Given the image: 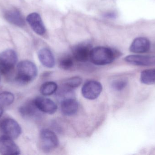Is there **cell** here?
Returning a JSON list of instances; mask_svg holds the SVG:
<instances>
[{
    "mask_svg": "<svg viewBox=\"0 0 155 155\" xmlns=\"http://www.w3.org/2000/svg\"><path fill=\"white\" fill-rule=\"evenodd\" d=\"M37 73V67L34 63L27 60L21 61L17 66L16 80L22 84H26L33 81Z\"/></svg>",
    "mask_w": 155,
    "mask_h": 155,
    "instance_id": "cell-1",
    "label": "cell"
},
{
    "mask_svg": "<svg viewBox=\"0 0 155 155\" xmlns=\"http://www.w3.org/2000/svg\"><path fill=\"white\" fill-rule=\"evenodd\" d=\"M116 56L113 49L98 46L91 50L90 59L93 63L97 65H106L113 62Z\"/></svg>",
    "mask_w": 155,
    "mask_h": 155,
    "instance_id": "cell-2",
    "label": "cell"
},
{
    "mask_svg": "<svg viewBox=\"0 0 155 155\" xmlns=\"http://www.w3.org/2000/svg\"><path fill=\"white\" fill-rule=\"evenodd\" d=\"M18 57L15 51L11 49L5 50L0 54V71L3 74L10 73L17 63Z\"/></svg>",
    "mask_w": 155,
    "mask_h": 155,
    "instance_id": "cell-3",
    "label": "cell"
},
{
    "mask_svg": "<svg viewBox=\"0 0 155 155\" xmlns=\"http://www.w3.org/2000/svg\"><path fill=\"white\" fill-rule=\"evenodd\" d=\"M40 140L42 149L45 152L53 151L59 145V139L57 136L48 129H44L41 131Z\"/></svg>",
    "mask_w": 155,
    "mask_h": 155,
    "instance_id": "cell-4",
    "label": "cell"
},
{
    "mask_svg": "<svg viewBox=\"0 0 155 155\" xmlns=\"http://www.w3.org/2000/svg\"><path fill=\"white\" fill-rule=\"evenodd\" d=\"M103 86L99 82L90 81L87 82L83 86L81 90L82 95L88 100L97 99L101 94Z\"/></svg>",
    "mask_w": 155,
    "mask_h": 155,
    "instance_id": "cell-5",
    "label": "cell"
},
{
    "mask_svg": "<svg viewBox=\"0 0 155 155\" xmlns=\"http://www.w3.org/2000/svg\"><path fill=\"white\" fill-rule=\"evenodd\" d=\"M2 131L5 135L12 138H18L21 133V128L16 121L11 118L5 119L1 124Z\"/></svg>",
    "mask_w": 155,
    "mask_h": 155,
    "instance_id": "cell-6",
    "label": "cell"
},
{
    "mask_svg": "<svg viewBox=\"0 0 155 155\" xmlns=\"http://www.w3.org/2000/svg\"><path fill=\"white\" fill-rule=\"evenodd\" d=\"M0 153L2 155H16L20 154L21 152L12 138L3 135L0 137Z\"/></svg>",
    "mask_w": 155,
    "mask_h": 155,
    "instance_id": "cell-7",
    "label": "cell"
},
{
    "mask_svg": "<svg viewBox=\"0 0 155 155\" xmlns=\"http://www.w3.org/2000/svg\"><path fill=\"white\" fill-rule=\"evenodd\" d=\"M34 101L38 110L45 113L53 114L56 113L58 109L55 103L46 97H38Z\"/></svg>",
    "mask_w": 155,
    "mask_h": 155,
    "instance_id": "cell-8",
    "label": "cell"
},
{
    "mask_svg": "<svg viewBox=\"0 0 155 155\" xmlns=\"http://www.w3.org/2000/svg\"><path fill=\"white\" fill-rule=\"evenodd\" d=\"M125 61L129 63L140 66L155 65L154 56L129 55L125 58Z\"/></svg>",
    "mask_w": 155,
    "mask_h": 155,
    "instance_id": "cell-9",
    "label": "cell"
},
{
    "mask_svg": "<svg viewBox=\"0 0 155 155\" xmlns=\"http://www.w3.org/2000/svg\"><path fill=\"white\" fill-rule=\"evenodd\" d=\"M91 50L88 44H80L75 45L73 48V55L75 60L78 62H84L90 59Z\"/></svg>",
    "mask_w": 155,
    "mask_h": 155,
    "instance_id": "cell-10",
    "label": "cell"
},
{
    "mask_svg": "<svg viewBox=\"0 0 155 155\" xmlns=\"http://www.w3.org/2000/svg\"><path fill=\"white\" fill-rule=\"evenodd\" d=\"M26 20L32 30L37 34L42 35L45 32V28L39 14L32 13L27 16Z\"/></svg>",
    "mask_w": 155,
    "mask_h": 155,
    "instance_id": "cell-11",
    "label": "cell"
},
{
    "mask_svg": "<svg viewBox=\"0 0 155 155\" xmlns=\"http://www.w3.org/2000/svg\"><path fill=\"white\" fill-rule=\"evenodd\" d=\"M150 48L149 40L145 37H139L134 40L130 46V51L135 53H143L148 52Z\"/></svg>",
    "mask_w": 155,
    "mask_h": 155,
    "instance_id": "cell-12",
    "label": "cell"
},
{
    "mask_svg": "<svg viewBox=\"0 0 155 155\" xmlns=\"http://www.w3.org/2000/svg\"><path fill=\"white\" fill-rule=\"evenodd\" d=\"M61 111L63 114L67 116L74 115L78 110V103L74 98L69 97L62 101Z\"/></svg>",
    "mask_w": 155,
    "mask_h": 155,
    "instance_id": "cell-13",
    "label": "cell"
},
{
    "mask_svg": "<svg viewBox=\"0 0 155 155\" xmlns=\"http://www.w3.org/2000/svg\"><path fill=\"white\" fill-rule=\"evenodd\" d=\"M4 17L7 22L17 26H22L25 25L23 16L16 9L7 10L4 13Z\"/></svg>",
    "mask_w": 155,
    "mask_h": 155,
    "instance_id": "cell-14",
    "label": "cell"
},
{
    "mask_svg": "<svg viewBox=\"0 0 155 155\" xmlns=\"http://www.w3.org/2000/svg\"><path fill=\"white\" fill-rule=\"evenodd\" d=\"M38 58L41 63L47 68H53L55 65V59L52 52L47 48L41 49L38 52Z\"/></svg>",
    "mask_w": 155,
    "mask_h": 155,
    "instance_id": "cell-15",
    "label": "cell"
},
{
    "mask_svg": "<svg viewBox=\"0 0 155 155\" xmlns=\"http://www.w3.org/2000/svg\"><path fill=\"white\" fill-rule=\"evenodd\" d=\"M38 111L39 110L35 106L34 100L26 103L20 108L21 115L27 118L35 116Z\"/></svg>",
    "mask_w": 155,
    "mask_h": 155,
    "instance_id": "cell-16",
    "label": "cell"
},
{
    "mask_svg": "<svg viewBox=\"0 0 155 155\" xmlns=\"http://www.w3.org/2000/svg\"><path fill=\"white\" fill-rule=\"evenodd\" d=\"M140 80L144 84H155V69H147L143 71L141 74Z\"/></svg>",
    "mask_w": 155,
    "mask_h": 155,
    "instance_id": "cell-17",
    "label": "cell"
},
{
    "mask_svg": "<svg viewBox=\"0 0 155 155\" xmlns=\"http://www.w3.org/2000/svg\"><path fill=\"white\" fill-rule=\"evenodd\" d=\"M58 89V86L54 82H47L42 85L40 92L44 96H49L53 94Z\"/></svg>",
    "mask_w": 155,
    "mask_h": 155,
    "instance_id": "cell-18",
    "label": "cell"
},
{
    "mask_svg": "<svg viewBox=\"0 0 155 155\" xmlns=\"http://www.w3.org/2000/svg\"><path fill=\"white\" fill-rule=\"evenodd\" d=\"M59 66L61 69L69 70L73 67L74 65L73 58L69 55L62 56L59 61Z\"/></svg>",
    "mask_w": 155,
    "mask_h": 155,
    "instance_id": "cell-19",
    "label": "cell"
},
{
    "mask_svg": "<svg viewBox=\"0 0 155 155\" xmlns=\"http://www.w3.org/2000/svg\"><path fill=\"white\" fill-rule=\"evenodd\" d=\"M14 96L10 92L0 93V106H7L10 105L14 101Z\"/></svg>",
    "mask_w": 155,
    "mask_h": 155,
    "instance_id": "cell-20",
    "label": "cell"
},
{
    "mask_svg": "<svg viewBox=\"0 0 155 155\" xmlns=\"http://www.w3.org/2000/svg\"><path fill=\"white\" fill-rule=\"evenodd\" d=\"M82 83V79L79 76H74L65 80L63 83L64 87L70 89L79 86Z\"/></svg>",
    "mask_w": 155,
    "mask_h": 155,
    "instance_id": "cell-21",
    "label": "cell"
},
{
    "mask_svg": "<svg viewBox=\"0 0 155 155\" xmlns=\"http://www.w3.org/2000/svg\"><path fill=\"white\" fill-rule=\"evenodd\" d=\"M127 84V82L125 80H117L113 83L112 86L117 91H121L126 87Z\"/></svg>",
    "mask_w": 155,
    "mask_h": 155,
    "instance_id": "cell-22",
    "label": "cell"
},
{
    "mask_svg": "<svg viewBox=\"0 0 155 155\" xmlns=\"http://www.w3.org/2000/svg\"><path fill=\"white\" fill-rule=\"evenodd\" d=\"M116 15L114 12L108 13L105 15L106 17H109V18H115Z\"/></svg>",
    "mask_w": 155,
    "mask_h": 155,
    "instance_id": "cell-23",
    "label": "cell"
},
{
    "mask_svg": "<svg viewBox=\"0 0 155 155\" xmlns=\"http://www.w3.org/2000/svg\"><path fill=\"white\" fill-rule=\"evenodd\" d=\"M3 114V110L1 107H0V117L2 116V115Z\"/></svg>",
    "mask_w": 155,
    "mask_h": 155,
    "instance_id": "cell-24",
    "label": "cell"
}]
</instances>
